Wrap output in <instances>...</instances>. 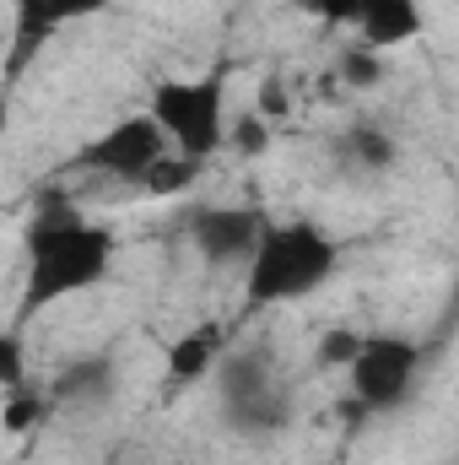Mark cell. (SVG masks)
<instances>
[{
    "instance_id": "obj_1",
    "label": "cell",
    "mask_w": 459,
    "mask_h": 465,
    "mask_svg": "<svg viewBox=\"0 0 459 465\" xmlns=\"http://www.w3.org/2000/svg\"><path fill=\"white\" fill-rule=\"evenodd\" d=\"M114 232L93 217H82L65 195H49L33 206L27 228H22V303H16V325H27L38 309H54L76 292H93L109 282L114 271Z\"/></svg>"
},
{
    "instance_id": "obj_2",
    "label": "cell",
    "mask_w": 459,
    "mask_h": 465,
    "mask_svg": "<svg viewBox=\"0 0 459 465\" xmlns=\"http://www.w3.org/2000/svg\"><path fill=\"white\" fill-rule=\"evenodd\" d=\"M341 271V243L336 232L319 228L314 217H287L270 223L249 271H243V309H281V303H303L314 292H325Z\"/></svg>"
},
{
    "instance_id": "obj_3",
    "label": "cell",
    "mask_w": 459,
    "mask_h": 465,
    "mask_svg": "<svg viewBox=\"0 0 459 465\" xmlns=\"http://www.w3.org/2000/svg\"><path fill=\"white\" fill-rule=\"evenodd\" d=\"M217 401H222V422L243 439H276L292 422V390L281 379V362L270 341H243L228 347L217 362Z\"/></svg>"
},
{
    "instance_id": "obj_4",
    "label": "cell",
    "mask_w": 459,
    "mask_h": 465,
    "mask_svg": "<svg viewBox=\"0 0 459 465\" xmlns=\"http://www.w3.org/2000/svg\"><path fill=\"white\" fill-rule=\"evenodd\" d=\"M146 109L151 119L168 130V141H173V152H184V157H200V163H211L222 146H228V82L217 76V71H206V76H168V82H157L151 87V98H146Z\"/></svg>"
},
{
    "instance_id": "obj_5",
    "label": "cell",
    "mask_w": 459,
    "mask_h": 465,
    "mask_svg": "<svg viewBox=\"0 0 459 465\" xmlns=\"http://www.w3.org/2000/svg\"><path fill=\"white\" fill-rule=\"evenodd\" d=\"M422 362H427V347L400 336V331H373L356 362L346 368V384H351V406L362 411H400L422 379Z\"/></svg>"
},
{
    "instance_id": "obj_6",
    "label": "cell",
    "mask_w": 459,
    "mask_h": 465,
    "mask_svg": "<svg viewBox=\"0 0 459 465\" xmlns=\"http://www.w3.org/2000/svg\"><path fill=\"white\" fill-rule=\"evenodd\" d=\"M168 152H173L168 130L151 119V109H141V114H124L109 130H98L71 157V173H98V179H114V184H141Z\"/></svg>"
},
{
    "instance_id": "obj_7",
    "label": "cell",
    "mask_w": 459,
    "mask_h": 465,
    "mask_svg": "<svg viewBox=\"0 0 459 465\" xmlns=\"http://www.w3.org/2000/svg\"><path fill=\"white\" fill-rule=\"evenodd\" d=\"M270 217L259 206H206L190 217V243L211 271H249Z\"/></svg>"
},
{
    "instance_id": "obj_8",
    "label": "cell",
    "mask_w": 459,
    "mask_h": 465,
    "mask_svg": "<svg viewBox=\"0 0 459 465\" xmlns=\"http://www.w3.org/2000/svg\"><path fill=\"white\" fill-rule=\"evenodd\" d=\"M114 0H16V27H11V65H5V87L22 82L27 60L54 38L65 33L71 22H93L103 16Z\"/></svg>"
},
{
    "instance_id": "obj_9",
    "label": "cell",
    "mask_w": 459,
    "mask_h": 465,
    "mask_svg": "<svg viewBox=\"0 0 459 465\" xmlns=\"http://www.w3.org/2000/svg\"><path fill=\"white\" fill-rule=\"evenodd\" d=\"M114 351H82L49 373V401H54V411H103L114 401Z\"/></svg>"
},
{
    "instance_id": "obj_10",
    "label": "cell",
    "mask_w": 459,
    "mask_h": 465,
    "mask_svg": "<svg viewBox=\"0 0 459 465\" xmlns=\"http://www.w3.org/2000/svg\"><path fill=\"white\" fill-rule=\"evenodd\" d=\"M400 163V141L384 130V124H351L346 135H336V168L356 173V179H378Z\"/></svg>"
},
{
    "instance_id": "obj_11",
    "label": "cell",
    "mask_w": 459,
    "mask_h": 465,
    "mask_svg": "<svg viewBox=\"0 0 459 465\" xmlns=\"http://www.w3.org/2000/svg\"><path fill=\"white\" fill-rule=\"evenodd\" d=\"M422 33V0H367L362 5V22H356V38L378 54L411 44Z\"/></svg>"
},
{
    "instance_id": "obj_12",
    "label": "cell",
    "mask_w": 459,
    "mask_h": 465,
    "mask_svg": "<svg viewBox=\"0 0 459 465\" xmlns=\"http://www.w3.org/2000/svg\"><path fill=\"white\" fill-rule=\"evenodd\" d=\"M222 331L217 325H195V331H184L173 347H168V384H200V379H211L217 373V362H222Z\"/></svg>"
},
{
    "instance_id": "obj_13",
    "label": "cell",
    "mask_w": 459,
    "mask_h": 465,
    "mask_svg": "<svg viewBox=\"0 0 459 465\" xmlns=\"http://www.w3.org/2000/svg\"><path fill=\"white\" fill-rule=\"evenodd\" d=\"M49 411H54L49 379H22V384H5L0 390V428H5V439H27Z\"/></svg>"
},
{
    "instance_id": "obj_14",
    "label": "cell",
    "mask_w": 459,
    "mask_h": 465,
    "mask_svg": "<svg viewBox=\"0 0 459 465\" xmlns=\"http://www.w3.org/2000/svg\"><path fill=\"white\" fill-rule=\"evenodd\" d=\"M200 173H206V163H200V157L168 152V157H162V163H157V168H151V173H146V179H141L135 190H141V195H157V201H162V195H184V190H195V184H200Z\"/></svg>"
},
{
    "instance_id": "obj_15",
    "label": "cell",
    "mask_w": 459,
    "mask_h": 465,
    "mask_svg": "<svg viewBox=\"0 0 459 465\" xmlns=\"http://www.w3.org/2000/svg\"><path fill=\"white\" fill-rule=\"evenodd\" d=\"M384 60H378V49H367L362 38L351 44V49H341V60H336V76H341V87H351V93H373L378 82H384Z\"/></svg>"
},
{
    "instance_id": "obj_16",
    "label": "cell",
    "mask_w": 459,
    "mask_h": 465,
    "mask_svg": "<svg viewBox=\"0 0 459 465\" xmlns=\"http://www.w3.org/2000/svg\"><path fill=\"white\" fill-rule=\"evenodd\" d=\"M362 331H351V325H330L325 336H319V347H314V368L319 373H336V368H351L356 362V351H362Z\"/></svg>"
},
{
    "instance_id": "obj_17",
    "label": "cell",
    "mask_w": 459,
    "mask_h": 465,
    "mask_svg": "<svg viewBox=\"0 0 459 465\" xmlns=\"http://www.w3.org/2000/svg\"><path fill=\"white\" fill-rule=\"evenodd\" d=\"M228 146H232V152H243V157H259V152L270 146V119L259 114V109H249L243 119H232Z\"/></svg>"
},
{
    "instance_id": "obj_18",
    "label": "cell",
    "mask_w": 459,
    "mask_h": 465,
    "mask_svg": "<svg viewBox=\"0 0 459 465\" xmlns=\"http://www.w3.org/2000/svg\"><path fill=\"white\" fill-rule=\"evenodd\" d=\"M22 379H33L27 373V341H22V325L11 320L5 336H0V390L5 384H22Z\"/></svg>"
},
{
    "instance_id": "obj_19",
    "label": "cell",
    "mask_w": 459,
    "mask_h": 465,
    "mask_svg": "<svg viewBox=\"0 0 459 465\" xmlns=\"http://www.w3.org/2000/svg\"><path fill=\"white\" fill-rule=\"evenodd\" d=\"M367 0H303V11H314L325 27H356Z\"/></svg>"
},
{
    "instance_id": "obj_20",
    "label": "cell",
    "mask_w": 459,
    "mask_h": 465,
    "mask_svg": "<svg viewBox=\"0 0 459 465\" xmlns=\"http://www.w3.org/2000/svg\"><path fill=\"white\" fill-rule=\"evenodd\" d=\"M259 114L265 119L287 114V93H281V82H265V87H259Z\"/></svg>"
},
{
    "instance_id": "obj_21",
    "label": "cell",
    "mask_w": 459,
    "mask_h": 465,
    "mask_svg": "<svg viewBox=\"0 0 459 465\" xmlns=\"http://www.w3.org/2000/svg\"><path fill=\"white\" fill-rule=\"evenodd\" d=\"M454 271H459V238H454Z\"/></svg>"
}]
</instances>
